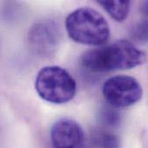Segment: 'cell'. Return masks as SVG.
I'll use <instances>...</instances> for the list:
<instances>
[{
  "label": "cell",
  "mask_w": 148,
  "mask_h": 148,
  "mask_svg": "<svg viewBox=\"0 0 148 148\" xmlns=\"http://www.w3.org/2000/svg\"><path fill=\"white\" fill-rule=\"evenodd\" d=\"M65 26L69 37L81 44L99 47L110 38V28L106 18L89 7L78 8L69 14Z\"/></svg>",
  "instance_id": "obj_2"
},
{
  "label": "cell",
  "mask_w": 148,
  "mask_h": 148,
  "mask_svg": "<svg viewBox=\"0 0 148 148\" xmlns=\"http://www.w3.org/2000/svg\"><path fill=\"white\" fill-rule=\"evenodd\" d=\"M50 140L53 148H84L85 144L82 127L69 118L59 119L52 125Z\"/></svg>",
  "instance_id": "obj_6"
},
{
  "label": "cell",
  "mask_w": 148,
  "mask_h": 148,
  "mask_svg": "<svg viewBox=\"0 0 148 148\" xmlns=\"http://www.w3.org/2000/svg\"><path fill=\"white\" fill-rule=\"evenodd\" d=\"M133 35L135 38H137L140 41L146 42L147 38V20L142 21L141 23H138L134 28L133 31Z\"/></svg>",
  "instance_id": "obj_10"
},
{
  "label": "cell",
  "mask_w": 148,
  "mask_h": 148,
  "mask_svg": "<svg viewBox=\"0 0 148 148\" xmlns=\"http://www.w3.org/2000/svg\"><path fill=\"white\" fill-rule=\"evenodd\" d=\"M100 120L107 127H115L119 126L121 122V115L114 110L106 108L101 112Z\"/></svg>",
  "instance_id": "obj_9"
},
{
  "label": "cell",
  "mask_w": 148,
  "mask_h": 148,
  "mask_svg": "<svg viewBox=\"0 0 148 148\" xmlns=\"http://www.w3.org/2000/svg\"><path fill=\"white\" fill-rule=\"evenodd\" d=\"M145 52L133 42L121 39L87 50L82 55V67L94 73L130 69L143 64Z\"/></svg>",
  "instance_id": "obj_1"
},
{
  "label": "cell",
  "mask_w": 148,
  "mask_h": 148,
  "mask_svg": "<svg viewBox=\"0 0 148 148\" xmlns=\"http://www.w3.org/2000/svg\"><path fill=\"white\" fill-rule=\"evenodd\" d=\"M103 9L117 22H123L128 16L130 11L131 2L127 0L116 1H98L97 2Z\"/></svg>",
  "instance_id": "obj_7"
},
{
  "label": "cell",
  "mask_w": 148,
  "mask_h": 148,
  "mask_svg": "<svg viewBox=\"0 0 148 148\" xmlns=\"http://www.w3.org/2000/svg\"><path fill=\"white\" fill-rule=\"evenodd\" d=\"M102 94L108 103L114 108H125L141 100L143 89L134 77L119 75L108 78L104 82Z\"/></svg>",
  "instance_id": "obj_4"
},
{
  "label": "cell",
  "mask_w": 148,
  "mask_h": 148,
  "mask_svg": "<svg viewBox=\"0 0 148 148\" xmlns=\"http://www.w3.org/2000/svg\"><path fill=\"white\" fill-rule=\"evenodd\" d=\"M92 143L96 148H120L119 137L111 131L98 128L92 133Z\"/></svg>",
  "instance_id": "obj_8"
},
{
  "label": "cell",
  "mask_w": 148,
  "mask_h": 148,
  "mask_svg": "<svg viewBox=\"0 0 148 148\" xmlns=\"http://www.w3.org/2000/svg\"><path fill=\"white\" fill-rule=\"evenodd\" d=\"M35 88L42 100L53 104H64L75 97L76 82L66 69L59 66H46L37 73Z\"/></svg>",
  "instance_id": "obj_3"
},
{
  "label": "cell",
  "mask_w": 148,
  "mask_h": 148,
  "mask_svg": "<svg viewBox=\"0 0 148 148\" xmlns=\"http://www.w3.org/2000/svg\"><path fill=\"white\" fill-rule=\"evenodd\" d=\"M59 26L51 20L34 23L28 33V40L32 49L38 55L50 56L58 49L61 42Z\"/></svg>",
  "instance_id": "obj_5"
}]
</instances>
